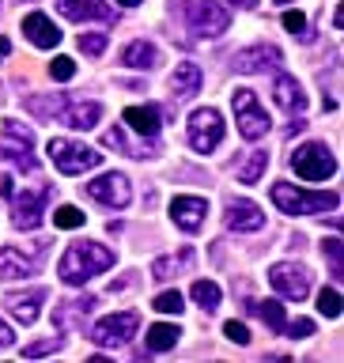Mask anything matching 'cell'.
I'll return each mask as SVG.
<instances>
[{"instance_id": "32", "label": "cell", "mask_w": 344, "mask_h": 363, "mask_svg": "<svg viewBox=\"0 0 344 363\" xmlns=\"http://www.w3.org/2000/svg\"><path fill=\"white\" fill-rule=\"evenodd\" d=\"M186 299H182V291H163V295H155L152 299V311H159V314H182L186 306H182Z\"/></svg>"}, {"instance_id": "38", "label": "cell", "mask_w": 344, "mask_h": 363, "mask_svg": "<svg viewBox=\"0 0 344 363\" xmlns=\"http://www.w3.org/2000/svg\"><path fill=\"white\" fill-rule=\"evenodd\" d=\"M284 30L299 34V38H311V34H306V16L303 11H284Z\"/></svg>"}, {"instance_id": "10", "label": "cell", "mask_w": 344, "mask_h": 363, "mask_svg": "<svg viewBox=\"0 0 344 363\" xmlns=\"http://www.w3.org/2000/svg\"><path fill=\"white\" fill-rule=\"evenodd\" d=\"M45 257V242H30V246H0V280H23L34 277L42 269Z\"/></svg>"}, {"instance_id": "12", "label": "cell", "mask_w": 344, "mask_h": 363, "mask_svg": "<svg viewBox=\"0 0 344 363\" xmlns=\"http://www.w3.org/2000/svg\"><path fill=\"white\" fill-rule=\"evenodd\" d=\"M269 284L284 295V299L303 303L306 295H311V269L299 265V261H277V265L269 269Z\"/></svg>"}, {"instance_id": "34", "label": "cell", "mask_w": 344, "mask_h": 363, "mask_svg": "<svg viewBox=\"0 0 344 363\" xmlns=\"http://www.w3.org/2000/svg\"><path fill=\"white\" fill-rule=\"evenodd\" d=\"M318 314L340 318V291L337 288H322V295H318Z\"/></svg>"}, {"instance_id": "16", "label": "cell", "mask_w": 344, "mask_h": 363, "mask_svg": "<svg viewBox=\"0 0 344 363\" xmlns=\"http://www.w3.org/2000/svg\"><path fill=\"white\" fill-rule=\"evenodd\" d=\"M223 223L231 227L235 235H250V231H261V227H265V212H261L254 201L235 197V201H227V208H223Z\"/></svg>"}, {"instance_id": "44", "label": "cell", "mask_w": 344, "mask_h": 363, "mask_svg": "<svg viewBox=\"0 0 344 363\" xmlns=\"http://www.w3.org/2000/svg\"><path fill=\"white\" fill-rule=\"evenodd\" d=\"M118 4H125V8H136V4H144V0H118Z\"/></svg>"}, {"instance_id": "27", "label": "cell", "mask_w": 344, "mask_h": 363, "mask_svg": "<svg viewBox=\"0 0 344 363\" xmlns=\"http://www.w3.org/2000/svg\"><path fill=\"white\" fill-rule=\"evenodd\" d=\"M193 265V250H182L178 257H155L152 261V280H174L182 269Z\"/></svg>"}, {"instance_id": "15", "label": "cell", "mask_w": 344, "mask_h": 363, "mask_svg": "<svg viewBox=\"0 0 344 363\" xmlns=\"http://www.w3.org/2000/svg\"><path fill=\"white\" fill-rule=\"evenodd\" d=\"M53 118L61 125H68V129H76V133H87V129H95V125H99L102 106H99V102H84V99H65L61 110H57Z\"/></svg>"}, {"instance_id": "43", "label": "cell", "mask_w": 344, "mask_h": 363, "mask_svg": "<svg viewBox=\"0 0 344 363\" xmlns=\"http://www.w3.org/2000/svg\"><path fill=\"white\" fill-rule=\"evenodd\" d=\"M227 4H238V8H257V0H227Z\"/></svg>"}, {"instance_id": "18", "label": "cell", "mask_w": 344, "mask_h": 363, "mask_svg": "<svg viewBox=\"0 0 344 363\" xmlns=\"http://www.w3.org/2000/svg\"><path fill=\"white\" fill-rule=\"evenodd\" d=\"M23 34H27V42L38 45V50H53V45L61 42V30L53 27V19L45 16V11H30V16H23Z\"/></svg>"}, {"instance_id": "22", "label": "cell", "mask_w": 344, "mask_h": 363, "mask_svg": "<svg viewBox=\"0 0 344 363\" xmlns=\"http://www.w3.org/2000/svg\"><path fill=\"white\" fill-rule=\"evenodd\" d=\"M95 311V295H84V299H68V303H61L53 311V322H57V329H76V325H84V318Z\"/></svg>"}, {"instance_id": "40", "label": "cell", "mask_w": 344, "mask_h": 363, "mask_svg": "<svg viewBox=\"0 0 344 363\" xmlns=\"http://www.w3.org/2000/svg\"><path fill=\"white\" fill-rule=\"evenodd\" d=\"M223 333H227V340H235V345H250V329L243 322H227Z\"/></svg>"}, {"instance_id": "3", "label": "cell", "mask_w": 344, "mask_h": 363, "mask_svg": "<svg viewBox=\"0 0 344 363\" xmlns=\"http://www.w3.org/2000/svg\"><path fill=\"white\" fill-rule=\"evenodd\" d=\"M272 204L284 212V216H318V212H329L340 204V193H314V189H299V186H288V182H277L269 189Z\"/></svg>"}, {"instance_id": "1", "label": "cell", "mask_w": 344, "mask_h": 363, "mask_svg": "<svg viewBox=\"0 0 344 363\" xmlns=\"http://www.w3.org/2000/svg\"><path fill=\"white\" fill-rule=\"evenodd\" d=\"M113 261H118V254H113L110 246L84 238V242H72V246H68L65 254H61V265H57V272H61V280H65V284L79 288V284H87L91 277L106 272Z\"/></svg>"}, {"instance_id": "29", "label": "cell", "mask_w": 344, "mask_h": 363, "mask_svg": "<svg viewBox=\"0 0 344 363\" xmlns=\"http://www.w3.org/2000/svg\"><path fill=\"white\" fill-rule=\"evenodd\" d=\"M254 314L265 322L272 333H284V322H288V314H284L280 299H265V303H254Z\"/></svg>"}, {"instance_id": "4", "label": "cell", "mask_w": 344, "mask_h": 363, "mask_svg": "<svg viewBox=\"0 0 344 363\" xmlns=\"http://www.w3.org/2000/svg\"><path fill=\"white\" fill-rule=\"evenodd\" d=\"M223 113L212 110V106H201L189 113V125H186V140L197 155H212L216 147L223 144Z\"/></svg>"}, {"instance_id": "39", "label": "cell", "mask_w": 344, "mask_h": 363, "mask_svg": "<svg viewBox=\"0 0 344 363\" xmlns=\"http://www.w3.org/2000/svg\"><path fill=\"white\" fill-rule=\"evenodd\" d=\"M284 333L295 337V340H303V337L314 333V322H311V318H295V322H284Z\"/></svg>"}, {"instance_id": "8", "label": "cell", "mask_w": 344, "mask_h": 363, "mask_svg": "<svg viewBox=\"0 0 344 363\" xmlns=\"http://www.w3.org/2000/svg\"><path fill=\"white\" fill-rule=\"evenodd\" d=\"M53 197V186H34L23 193H11V227L16 231H34L45 220V204Z\"/></svg>"}, {"instance_id": "14", "label": "cell", "mask_w": 344, "mask_h": 363, "mask_svg": "<svg viewBox=\"0 0 344 363\" xmlns=\"http://www.w3.org/2000/svg\"><path fill=\"white\" fill-rule=\"evenodd\" d=\"M284 65V53L277 45H250V50H238L231 57V68L243 76H254V72H269V68H280Z\"/></svg>"}, {"instance_id": "42", "label": "cell", "mask_w": 344, "mask_h": 363, "mask_svg": "<svg viewBox=\"0 0 344 363\" xmlns=\"http://www.w3.org/2000/svg\"><path fill=\"white\" fill-rule=\"evenodd\" d=\"M8 53H11V42L4 38V34H0V61H4V57H8Z\"/></svg>"}, {"instance_id": "28", "label": "cell", "mask_w": 344, "mask_h": 363, "mask_svg": "<svg viewBox=\"0 0 344 363\" xmlns=\"http://www.w3.org/2000/svg\"><path fill=\"white\" fill-rule=\"evenodd\" d=\"M178 337H182V329H178V325L155 322L152 329H148L144 345H148V352H167V348H174V345H178Z\"/></svg>"}, {"instance_id": "9", "label": "cell", "mask_w": 344, "mask_h": 363, "mask_svg": "<svg viewBox=\"0 0 344 363\" xmlns=\"http://www.w3.org/2000/svg\"><path fill=\"white\" fill-rule=\"evenodd\" d=\"M292 170L299 174L303 182H326L329 174H337V155L329 152L326 144H303V147H295V155H292Z\"/></svg>"}, {"instance_id": "25", "label": "cell", "mask_w": 344, "mask_h": 363, "mask_svg": "<svg viewBox=\"0 0 344 363\" xmlns=\"http://www.w3.org/2000/svg\"><path fill=\"white\" fill-rule=\"evenodd\" d=\"M121 65L125 68H136V72H152V68L159 65V50H155V42H129L121 50Z\"/></svg>"}, {"instance_id": "2", "label": "cell", "mask_w": 344, "mask_h": 363, "mask_svg": "<svg viewBox=\"0 0 344 363\" xmlns=\"http://www.w3.org/2000/svg\"><path fill=\"white\" fill-rule=\"evenodd\" d=\"M170 11L186 23L189 34L197 38H220L231 27V11L216 0H170Z\"/></svg>"}, {"instance_id": "23", "label": "cell", "mask_w": 344, "mask_h": 363, "mask_svg": "<svg viewBox=\"0 0 344 363\" xmlns=\"http://www.w3.org/2000/svg\"><path fill=\"white\" fill-rule=\"evenodd\" d=\"M45 303V288H30L23 295H8V311L16 318L19 325H30L34 318H38V306Z\"/></svg>"}, {"instance_id": "6", "label": "cell", "mask_w": 344, "mask_h": 363, "mask_svg": "<svg viewBox=\"0 0 344 363\" xmlns=\"http://www.w3.org/2000/svg\"><path fill=\"white\" fill-rule=\"evenodd\" d=\"M0 163H11L16 170H34V133L27 125H19L16 118L4 121V136H0Z\"/></svg>"}, {"instance_id": "31", "label": "cell", "mask_w": 344, "mask_h": 363, "mask_svg": "<svg viewBox=\"0 0 344 363\" xmlns=\"http://www.w3.org/2000/svg\"><path fill=\"white\" fill-rule=\"evenodd\" d=\"M87 216L76 208V204H61V208L53 212V227H65V231H72V227H84Z\"/></svg>"}, {"instance_id": "11", "label": "cell", "mask_w": 344, "mask_h": 363, "mask_svg": "<svg viewBox=\"0 0 344 363\" xmlns=\"http://www.w3.org/2000/svg\"><path fill=\"white\" fill-rule=\"evenodd\" d=\"M136 325H140V314L136 311H118V314H106L99 318L95 329H91V340L99 348H121L136 337Z\"/></svg>"}, {"instance_id": "36", "label": "cell", "mask_w": 344, "mask_h": 363, "mask_svg": "<svg viewBox=\"0 0 344 363\" xmlns=\"http://www.w3.org/2000/svg\"><path fill=\"white\" fill-rule=\"evenodd\" d=\"M50 76L57 79V84H68V79L76 76V61H72V57H53V61H50Z\"/></svg>"}, {"instance_id": "7", "label": "cell", "mask_w": 344, "mask_h": 363, "mask_svg": "<svg viewBox=\"0 0 344 363\" xmlns=\"http://www.w3.org/2000/svg\"><path fill=\"white\" fill-rule=\"evenodd\" d=\"M231 106H235V125H238V133H243V140H261V136L269 133L272 121H269L265 106L257 102V95L250 87H235Z\"/></svg>"}, {"instance_id": "41", "label": "cell", "mask_w": 344, "mask_h": 363, "mask_svg": "<svg viewBox=\"0 0 344 363\" xmlns=\"http://www.w3.org/2000/svg\"><path fill=\"white\" fill-rule=\"evenodd\" d=\"M11 345H16V333H11V325L4 322V318H0V352L11 348Z\"/></svg>"}, {"instance_id": "24", "label": "cell", "mask_w": 344, "mask_h": 363, "mask_svg": "<svg viewBox=\"0 0 344 363\" xmlns=\"http://www.w3.org/2000/svg\"><path fill=\"white\" fill-rule=\"evenodd\" d=\"M201 84H204L201 65L186 61V65L174 68V76H170V95H174V99H193V95L201 91Z\"/></svg>"}, {"instance_id": "21", "label": "cell", "mask_w": 344, "mask_h": 363, "mask_svg": "<svg viewBox=\"0 0 344 363\" xmlns=\"http://www.w3.org/2000/svg\"><path fill=\"white\" fill-rule=\"evenodd\" d=\"M121 118H125V125H129L136 136H148V140H155V136H159V125H163V118H159V106H129Z\"/></svg>"}, {"instance_id": "33", "label": "cell", "mask_w": 344, "mask_h": 363, "mask_svg": "<svg viewBox=\"0 0 344 363\" xmlns=\"http://www.w3.org/2000/svg\"><path fill=\"white\" fill-rule=\"evenodd\" d=\"M106 30H87V34H79V50H84L87 57H99L102 50H106Z\"/></svg>"}, {"instance_id": "5", "label": "cell", "mask_w": 344, "mask_h": 363, "mask_svg": "<svg viewBox=\"0 0 344 363\" xmlns=\"http://www.w3.org/2000/svg\"><path fill=\"white\" fill-rule=\"evenodd\" d=\"M45 152H50L53 167L61 170V174H84V170H95L102 163V155L95 152V147L79 144V140H65V136H53L50 144H45Z\"/></svg>"}, {"instance_id": "20", "label": "cell", "mask_w": 344, "mask_h": 363, "mask_svg": "<svg viewBox=\"0 0 344 363\" xmlns=\"http://www.w3.org/2000/svg\"><path fill=\"white\" fill-rule=\"evenodd\" d=\"M272 99H277V106L280 110H288V113H303L306 110V95H303V87H299V79L295 76H277V84H272Z\"/></svg>"}, {"instance_id": "37", "label": "cell", "mask_w": 344, "mask_h": 363, "mask_svg": "<svg viewBox=\"0 0 344 363\" xmlns=\"http://www.w3.org/2000/svg\"><path fill=\"white\" fill-rule=\"evenodd\" d=\"M340 238H326V242H322V254L329 257V265H333V277L340 280V272H344V265H340Z\"/></svg>"}, {"instance_id": "30", "label": "cell", "mask_w": 344, "mask_h": 363, "mask_svg": "<svg viewBox=\"0 0 344 363\" xmlns=\"http://www.w3.org/2000/svg\"><path fill=\"white\" fill-rule=\"evenodd\" d=\"M189 295H193V303L201 306V311H216L220 306V288H216L212 280H193V288H189Z\"/></svg>"}, {"instance_id": "19", "label": "cell", "mask_w": 344, "mask_h": 363, "mask_svg": "<svg viewBox=\"0 0 344 363\" xmlns=\"http://www.w3.org/2000/svg\"><path fill=\"white\" fill-rule=\"evenodd\" d=\"M57 11L72 23H87V19H102L110 23L113 19V8L102 4V0H57Z\"/></svg>"}, {"instance_id": "13", "label": "cell", "mask_w": 344, "mask_h": 363, "mask_svg": "<svg viewBox=\"0 0 344 363\" xmlns=\"http://www.w3.org/2000/svg\"><path fill=\"white\" fill-rule=\"evenodd\" d=\"M87 197L106 204V208H125V204L133 201V186H129V178H125L121 170H106V174L87 182Z\"/></svg>"}, {"instance_id": "35", "label": "cell", "mask_w": 344, "mask_h": 363, "mask_svg": "<svg viewBox=\"0 0 344 363\" xmlns=\"http://www.w3.org/2000/svg\"><path fill=\"white\" fill-rule=\"evenodd\" d=\"M53 352H61V340H57V337H45V340H34V345H27V348H23V359L53 356Z\"/></svg>"}, {"instance_id": "26", "label": "cell", "mask_w": 344, "mask_h": 363, "mask_svg": "<svg viewBox=\"0 0 344 363\" xmlns=\"http://www.w3.org/2000/svg\"><path fill=\"white\" fill-rule=\"evenodd\" d=\"M265 167H269V155L261 152V147H254V152H246L243 163L235 167V178L243 182V186H254V182L265 178Z\"/></svg>"}, {"instance_id": "17", "label": "cell", "mask_w": 344, "mask_h": 363, "mask_svg": "<svg viewBox=\"0 0 344 363\" xmlns=\"http://www.w3.org/2000/svg\"><path fill=\"white\" fill-rule=\"evenodd\" d=\"M204 216H209V201L204 197H174L170 201V220H174V227H182L186 235L201 231Z\"/></svg>"}, {"instance_id": "45", "label": "cell", "mask_w": 344, "mask_h": 363, "mask_svg": "<svg viewBox=\"0 0 344 363\" xmlns=\"http://www.w3.org/2000/svg\"><path fill=\"white\" fill-rule=\"evenodd\" d=\"M272 4H292V0H272Z\"/></svg>"}]
</instances>
